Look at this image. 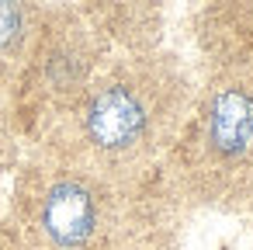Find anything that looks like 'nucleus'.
<instances>
[{"mask_svg": "<svg viewBox=\"0 0 253 250\" xmlns=\"http://www.w3.org/2000/svg\"><path fill=\"white\" fill-rule=\"evenodd\" d=\"M25 32V11L18 4H0V49H11Z\"/></svg>", "mask_w": 253, "mask_h": 250, "instance_id": "4", "label": "nucleus"}, {"mask_svg": "<svg viewBox=\"0 0 253 250\" xmlns=\"http://www.w3.org/2000/svg\"><path fill=\"white\" fill-rule=\"evenodd\" d=\"M42 233L59 250H77L97 233V198L84 181L63 177L56 181L39 208Z\"/></svg>", "mask_w": 253, "mask_h": 250, "instance_id": "3", "label": "nucleus"}, {"mask_svg": "<svg viewBox=\"0 0 253 250\" xmlns=\"http://www.w3.org/2000/svg\"><path fill=\"white\" fill-rule=\"evenodd\" d=\"M205 146L222 163L253 156V80L215 87L205 108Z\"/></svg>", "mask_w": 253, "mask_h": 250, "instance_id": "2", "label": "nucleus"}, {"mask_svg": "<svg viewBox=\"0 0 253 250\" xmlns=\"http://www.w3.org/2000/svg\"><path fill=\"white\" fill-rule=\"evenodd\" d=\"M153 125H156L153 98L142 84L111 80L97 87L84 108V132L90 146L111 156L135 153L139 146H146Z\"/></svg>", "mask_w": 253, "mask_h": 250, "instance_id": "1", "label": "nucleus"}]
</instances>
